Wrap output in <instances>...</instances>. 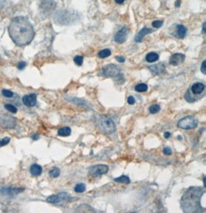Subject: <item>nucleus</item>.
Here are the masks:
<instances>
[{"instance_id":"obj_24","label":"nucleus","mask_w":206,"mask_h":213,"mask_svg":"<svg viewBox=\"0 0 206 213\" xmlns=\"http://www.w3.org/2000/svg\"><path fill=\"white\" fill-rule=\"evenodd\" d=\"M74 191L77 193L84 192L85 191H86V186H85L84 184H78V185H76V186H75Z\"/></svg>"},{"instance_id":"obj_30","label":"nucleus","mask_w":206,"mask_h":213,"mask_svg":"<svg viewBox=\"0 0 206 213\" xmlns=\"http://www.w3.org/2000/svg\"><path fill=\"white\" fill-rule=\"evenodd\" d=\"M163 25V22L162 21H159V20H156L154 21L152 23V26H154V28H160L161 27V26Z\"/></svg>"},{"instance_id":"obj_4","label":"nucleus","mask_w":206,"mask_h":213,"mask_svg":"<svg viewBox=\"0 0 206 213\" xmlns=\"http://www.w3.org/2000/svg\"><path fill=\"white\" fill-rule=\"evenodd\" d=\"M198 126L197 120L192 116H188L182 118L178 123V127L179 128L184 129V130H191V129L195 128Z\"/></svg>"},{"instance_id":"obj_40","label":"nucleus","mask_w":206,"mask_h":213,"mask_svg":"<svg viewBox=\"0 0 206 213\" xmlns=\"http://www.w3.org/2000/svg\"><path fill=\"white\" fill-rule=\"evenodd\" d=\"M179 5H180V1H178V2L175 3V6H177V7H179Z\"/></svg>"},{"instance_id":"obj_20","label":"nucleus","mask_w":206,"mask_h":213,"mask_svg":"<svg viewBox=\"0 0 206 213\" xmlns=\"http://www.w3.org/2000/svg\"><path fill=\"white\" fill-rule=\"evenodd\" d=\"M114 181L116 182H118V183L124 184H130V179L127 176H126V175H121L119 178H116V179H114Z\"/></svg>"},{"instance_id":"obj_16","label":"nucleus","mask_w":206,"mask_h":213,"mask_svg":"<svg viewBox=\"0 0 206 213\" xmlns=\"http://www.w3.org/2000/svg\"><path fill=\"white\" fill-rule=\"evenodd\" d=\"M42 172H43V168L40 165H37V164H33L30 167V173L33 176H39V175H41Z\"/></svg>"},{"instance_id":"obj_13","label":"nucleus","mask_w":206,"mask_h":213,"mask_svg":"<svg viewBox=\"0 0 206 213\" xmlns=\"http://www.w3.org/2000/svg\"><path fill=\"white\" fill-rule=\"evenodd\" d=\"M149 69L152 72L153 74L154 75H159L164 73L165 71V64H163L161 63H157V64H154L152 66H149Z\"/></svg>"},{"instance_id":"obj_17","label":"nucleus","mask_w":206,"mask_h":213,"mask_svg":"<svg viewBox=\"0 0 206 213\" xmlns=\"http://www.w3.org/2000/svg\"><path fill=\"white\" fill-rule=\"evenodd\" d=\"M176 27H177V37H178V38L182 39L185 37L186 33H187L186 28L184 26H182V25H178Z\"/></svg>"},{"instance_id":"obj_26","label":"nucleus","mask_w":206,"mask_h":213,"mask_svg":"<svg viewBox=\"0 0 206 213\" xmlns=\"http://www.w3.org/2000/svg\"><path fill=\"white\" fill-rule=\"evenodd\" d=\"M160 110H161V108L160 106L158 105V104H154V105L151 106L149 108V111L151 114H156V113L159 112Z\"/></svg>"},{"instance_id":"obj_32","label":"nucleus","mask_w":206,"mask_h":213,"mask_svg":"<svg viewBox=\"0 0 206 213\" xmlns=\"http://www.w3.org/2000/svg\"><path fill=\"white\" fill-rule=\"evenodd\" d=\"M127 103H128L129 104H130V105H133V104H135V99H134V97H132V96H130V97H128V99H127Z\"/></svg>"},{"instance_id":"obj_22","label":"nucleus","mask_w":206,"mask_h":213,"mask_svg":"<svg viewBox=\"0 0 206 213\" xmlns=\"http://www.w3.org/2000/svg\"><path fill=\"white\" fill-rule=\"evenodd\" d=\"M49 175H50V177H52V178L56 179V178H57V177L60 176V171L59 168H56L55 167V168H53L52 170L50 171Z\"/></svg>"},{"instance_id":"obj_33","label":"nucleus","mask_w":206,"mask_h":213,"mask_svg":"<svg viewBox=\"0 0 206 213\" xmlns=\"http://www.w3.org/2000/svg\"><path fill=\"white\" fill-rule=\"evenodd\" d=\"M205 63H206V61L204 60L202 63V64H201V73H203V74H206V68H205Z\"/></svg>"},{"instance_id":"obj_31","label":"nucleus","mask_w":206,"mask_h":213,"mask_svg":"<svg viewBox=\"0 0 206 213\" xmlns=\"http://www.w3.org/2000/svg\"><path fill=\"white\" fill-rule=\"evenodd\" d=\"M163 153L165 154H166V155H171L172 153V151L171 150L170 147H165L164 150H163Z\"/></svg>"},{"instance_id":"obj_38","label":"nucleus","mask_w":206,"mask_h":213,"mask_svg":"<svg viewBox=\"0 0 206 213\" xmlns=\"http://www.w3.org/2000/svg\"><path fill=\"white\" fill-rule=\"evenodd\" d=\"M40 137V136L39 135H37V134H35L34 136H33V140H37V139Z\"/></svg>"},{"instance_id":"obj_10","label":"nucleus","mask_w":206,"mask_h":213,"mask_svg":"<svg viewBox=\"0 0 206 213\" xmlns=\"http://www.w3.org/2000/svg\"><path fill=\"white\" fill-rule=\"evenodd\" d=\"M127 37V29L126 27H123L115 35L114 41L117 44H121L126 41Z\"/></svg>"},{"instance_id":"obj_29","label":"nucleus","mask_w":206,"mask_h":213,"mask_svg":"<svg viewBox=\"0 0 206 213\" xmlns=\"http://www.w3.org/2000/svg\"><path fill=\"white\" fill-rule=\"evenodd\" d=\"M2 94L5 97H9H9H12V96L14 95V94L12 93V91H10V90H2Z\"/></svg>"},{"instance_id":"obj_8","label":"nucleus","mask_w":206,"mask_h":213,"mask_svg":"<svg viewBox=\"0 0 206 213\" xmlns=\"http://www.w3.org/2000/svg\"><path fill=\"white\" fill-rule=\"evenodd\" d=\"M16 120L8 115H1L0 116V125L5 128L12 129L16 126Z\"/></svg>"},{"instance_id":"obj_39","label":"nucleus","mask_w":206,"mask_h":213,"mask_svg":"<svg viewBox=\"0 0 206 213\" xmlns=\"http://www.w3.org/2000/svg\"><path fill=\"white\" fill-rule=\"evenodd\" d=\"M202 33H204H204H205V23H204V24H203V29H202Z\"/></svg>"},{"instance_id":"obj_7","label":"nucleus","mask_w":206,"mask_h":213,"mask_svg":"<svg viewBox=\"0 0 206 213\" xmlns=\"http://www.w3.org/2000/svg\"><path fill=\"white\" fill-rule=\"evenodd\" d=\"M71 197L66 192H61L58 195H53L47 198V202L52 203V204H57L62 201H68L70 200Z\"/></svg>"},{"instance_id":"obj_5","label":"nucleus","mask_w":206,"mask_h":213,"mask_svg":"<svg viewBox=\"0 0 206 213\" xmlns=\"http://www.w3.org/2000/svg\"><path fill=\"white\" fill-rule=\"evenodd\" d=\"M121 73V69L115 64H108L104 66L101 71V74L106 77H115Z\"/></svg>"},{"instance_id":"obj_35","label":"nucleus","mask_w":206,"mask_h":213,"mask_svg":"<svg viewBox=\"0 0 206 213\" xmlns=\"http://www.w3.org/2000/svg\"><path fill=\"white\" fill-rule=\"evenodd\" d=\"M116 60L120 63H124L125 61V59L124 57H122V56H117Z\"/></svg>"},{"instance_id":"obj_14","label":"nucleus","mask_w":206,"mask_h":213,"mask_svg":"<svg viewBox=\"0 0 206 213\" xmlns=\"http://www.w3.org/2000/svg\"><path fill=\"white\" fill-rule=\"evenodd\" d=\"M152 32H153L152 30H150V29H147V28H144V29H142V30H140L137 35H136L135 41L137 42V43H140V42L142 41V40H143V38L145 37L146 35L149 34V33H151Z\"/></svg>"},{"instance_id":"obj_21","label":"nucleus","mask_w":206,"mask_h":213,"mask_svg":"<svg viewBox=\"0 0 206 213\" xmlns=\"http://www.w3.org/2000/svg\"><path fill=\"white\" fill-rule=\"evenodd\" d=\"M111 54V52L109 49H104V50H103L100 51V52L98 53V56L100 58H107L108 57V56H110Z\"/></svg>"},{"instance_id":"obj_27","label":"nucleus","mask_w":206,"mask_h":213,"mask_svg":"<svg viewBox=\"0 0 206 213\" xmlns=\"http://www.w3.org/2000/svg\"><path fill=\"white\" fill-rule=\"evenodd\" d=\"M73 60H74V63L77 66H81L83 64V57L82 56H76L74 57Z\"/></svg>"},{"instance_id":"obj_9","label":"nucleus","mask_w":206,"mask_h":213,"mask_svg":"<svg viewBox=\"0 0 206 213\" xmlns=\"http://www.w3.org/2000/svg\"><path fill=\"white\" fill-rule=\"evenodd\" d=\"M23 103L24 105L29 108L34 107L37 104V94H31L25 95L23 97Z\"/></svg>"},{"instance_id":"obj_28","label":"nucleus","mask_w":206,"mask_h":213,"mask_svg":"<svg viewBox=\"0 0 206 213\" xmlns=\"http://www.w3.org/2000/svg\"><path fill=\"white\" fill-rule=\"evenodd\" d=\"M9 141H10V138H9V137H3L2 140H0V147H2V146L6 145V144H9Z\"/></svg>"},{"instance_id":"obj_36","label":"nucleus","mask_w":206,"mask_h":213,"mask_svg":"<svg viewBox=\"0 0 206 213\" xmlns=\"http://www.w3.org/2000/svg\"><path fill=\"white\" fill-rule=\"evenodd\" d=\"M164 136H165V138H169V137H171V134H170L169 132H165Z\"/></svg>"},{"instance_id":"obj_6","label":"nucleus","mask_w":206,"mask_h":213,"mask_svg":"<svg viewBox=\"0 0 206 213\" xmlns=\"http://www.w3.org/2000/svg\"><path fill=\"white\" fill-rule=\"evenodd\" d=\"M108 166L106 165H94L89 168V174L93 177H98L108 173Z\"/></svg>"},{"instance_id":"obj_19","label":"nucleus","mask_w":206,"mask_h":213,"mask_svg":"<svg viewBox=\"0 0 206 213\" xmlns=\"http://www.w3.org/2000/svg\"><path fill=\"white\" fill-rule=\"evenodd\" d=\"M158 58H159L158 54L157 53H154V52L149 53L146 56V60H147V62L148 63L155 62V61L158 60Z\"/></svg>"},{"instance_id":"obj_37","label":"nucleus","mask_w":206,"mask_h":213,"mask_svg":"<svg viewBox=\"0 0 206 213\" xmlns=\"http://www.w3.org/2000/svg\"><path fill=\"white\" fill-rule=\"evenodd\" d=\"M124 1V0H115V2H116L117 3H118V4L123 3Z\"/></svg>"},{"instance_id":"obj_23","label":"nucleus","mask_w":206,"mask_h":213,"mask_svg":"<svg viewBox=\"0 0 206 213\" xmlns=\"http://www.w3.org/2000/svg\"><path fill=\"white\" fill-rule=\"evenodd\" d=\"M135 90L137 92H145L147 90V85L145 83H139L135 87Z\"/></svg>"},{"instance_id":"obj_11","label":"nucleus","mask_w":206,"mask_h":213,"mask_svg":"<svg viewBox=\"0 0 206 213\" xmlns=\"http://www.w3.org/2000/svg\"><path fill=\"white\" fill-rule=\"evenodd\" d=\"M55 5L56 4L53 0H41L40 1V9L44 12L53 10L55 8Z\"/></svg>"},{"instance_id":"obj_12","label":"nucleus","mask_w":206,"mask_h":213,"mask_svg":"<svg viewBox=\"0 0 206 213\" xmlns=\"http://www.w3.org/2000/svg\"><path fill=\"white\" fill-rule=\"evenodd\" d=\"M185 60V56L182 53H175L170 58V64L172 66H178L181 64Z\"/></svg>"},{"instance_id":"obj_15","label":"nucleus","mask_w":206,"mask_h":213,"mask_svg":"<svg viewBox=\"0 0 206 213\" xmlns=\"http://www.w3.org/2000/svg\"><path fill=\"white\" fill-rule=\"evenodd\" d=\"M193 94H201L204 90V85L201 83H195L192 85L191 88Z\"/></svg>"},{"instance_id":"obj_34","label":"nucleus","mask_w":206,"mask_h":213,"mask_svg":"<svg viewBox=\"0 0 206 213\" xmlns=\"http://www.w3.org/2000/svg\"><path fill=\"white\" fill-rule=\"evenodd\" d=\"M26 66V63L25 62H23V61H22V62H19V64H18V69H24L25 66Z\"/></svg>"},{"instance_id":"obj_25","label":"nucleus","mask_w":206,"mask_h":213,"mask_svg":"<svg viewBox=\"0 0 206 213\" xmlns=\"http://www.w3.org/2000/svg\"><path fill=\"white\" fill-rule=\"evenodd\" d=\"M4 108H5L8 111L12 113V114H16V113L17 112V108H16L14 105H12V104H6L4 105Z\"/></svg>"},{"instance_id":"obj_2","label":"nucleus","mask_w":206,"mask_h":213,"mask_svg":"<svg viewBox=\"0 0 206 213\" xmlns=\"http://www.w3.org/2000/svg\"><path fill=\"white\" fill-rule=\"evenodd\" d=\"M204 191L200 187H192L182 198V206L185 212H197L200 207L201 197Z\"/></svg>"},{"instance_id":"obj_1","label":"nucleus","mask_w":206,"mask_h":213,"mask_svg":"<svg viewBox=\"0 0 206 213\" xmlns=\"http://www.w3.org/2000/svg\"><path fill=\"white\" fill-rule=\"evenodd\" d=\"M9 34L16 45L23 47L33 40L35 32L30 21L23 16H18L9 23Z\"/></svg>"},{"instance_id":"obj_3","label":"nucleus","mask_w":206,"mask_h":213,"mask_svg":"<svg viewBox=\"0 0 206 213\" xmlns=\"http://www.w3.org/2000/svg\"><path fill=\"white\" fill-rule=\"evenodd\" d=\"M97 124H98L100 129L105 133H113L116 130L114 122L111 118H108V117L101 116L99 118Z\"/></svg>"},{"instance_id":"obj_18","label":"nucleus","mask_w":206,"mask_h":213,"mask_svg":"<svg viewBox=\"0 0 206 213\" xmlns=\"http://www.w3.org/2000/svg\"><path fill=\"white\" fill-rule=\"evenodd\" d=\"M71 129L69 127H64L58 130V135L60 137H68L70 135Z\"/></svg>"}]
</instances>
